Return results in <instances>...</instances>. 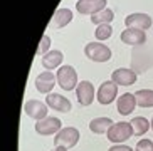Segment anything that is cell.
Instances as JSON below:
<instances>
[{
	"mask_svg": "<svg viewBox=\"0 0 153 151\" xmlns=\"http://www.w3.org/2000/svg\"><path fill=\"white\" fill-rule=\"evenodd\" d=\"M113 19H114V12L106 7L104 10L94 13V15H91V22L94 24V25H103V24H109Z\"/></svg>",
	"mask_w": 153,
	"mask_h": 151,
	"instance_id": "obj_21",
	"label": "cell"
},
{
	"mask_svg": "<svg viewBox=\"0 0 153 151\" xmlns=\"http://www.w3.org/2000/svg\"><path fill=\"white\" fill-rule=\"evenodd\" d=\"M114 123L109 118H96V119H93L89 123V129H91V133H94V134H104V133H108V129Z\"/></svg>",
	"mask_w": 153,
	"mask_h": 151,
	"instance_id": "obj_18",
	"label": "cell"
},
{
	"mask_svg": "<svg viewBox=\"0 0 153 151\" xmlns=\"http://www.w3.org/2000/svg\"><path fill=\"white\" fill-rule=\"evenodd\" d=\"M125 24L128 29H138V30H146L152 27V17L148 13H130L125 19Z\"/></svg>",
	"mask_w": 153,
	"mask_h": 151,
	"instance_id": "obj_12",
	"label": "cell"
},
{
	"mask_svg": "<svg viewBox=\"0 0 153 151\" xmlns=\"http://www.w3.org/2000/svg\"><path fill=\"white\" fill-rule=\"evenodd\" d=\"M108 151H135V150H131V148L126 146V144H114V146H111Z\"/></svg>",
	"mask_w": 153,
	"mask_h": 151,
	"instance_id": "obj_25",
	"label": "cell"
},
{
	"mask_svg": "<svg viewBox=\"0 0 153 151\" xmlns=\"http://www.w3.org/2000/svg\"><path fill=\"white\" fill-rule=\"evenodd\" d=\"M108 0H77L76 10L82 15H94L106 9Z\"/></svg>",
	"mask_w": 153,
	"mask_h": 151,
	"instance_id": "obj_8",
	"label": "cell"
},
{
	"mask_svg": "<svg viewBox=\"0 0 153 151\" xmlns=\"http://www.w3.org/2000/svg\"><path fill=\"white\" fill-rule=\"evenodd\" d=\"M106 136H108V139L111 143H114V144H123L126 139H130L131 136H135V133H133V126H131V123L121 121V123L113 124L111 128L108 129Z\"/></svg>",
	"mask_w": 153,
	"mask_h": 151,
	"instance_id": "obj_1",
	"label": "cell"
},
{
	"mask_svg": "<svg viewBox=\"0 0 153 151\" xmlns=\"http://www.w3.org/2000/svg\"><path fill=\"white\" fill-rule=\"evenodd\" d=\"M24 111L32 119L42 121L47 118V104H44L41 101H36V99H30V101H27L24 104Z\"/></svg>",
	"mask_w": 153,
	"mask_h": 151,
	"instance_id": "obj_9",
	"label": "cell"
},
{
	"mask_svg": "<svg viewBox=\"0 0 153 151\" xmlns=\"http://www.w3.org/2000/svg\"><path fill=\"white\" fill-rule=\"evenodd\" d=\"M135 151H153V143L150 139H140Z\"/></svg>",
	"mask_w": 153,
	"mask_h": 151,
	"instance_id": "obj_24",
	"label": "cell"
},
{
	"mask_svg": "<svg viewBox=\"0 0 153 151\" xmlns=\"http://www.w3.org/2000/svg\"><path fill=\"white\" fill-rule=\"evenodd\" d=\"M56 81H57V77L52 72L44 71L36 77V89L41 94H51L52 89H54V86H56Z\"/></svg>",
	"mask_w": 153,
	"mask_h": 151,
	"instance_id": "obj_11",
	"label": "cell"
},
{
	"mask_svg": "<svg viewBox=\"0 0 153 151\" xmlns=\"http://www.w3.org/2000/svg\"><path fill=\"white\" fill-rule=\"evenodd\" d=\"M76 98L81 106H91L94 101V86L89 81H81L76 87Z\"/></svg>",
	"mask_w": 153,
	"mask_h": 151,
	"instance_id": "obj_5",
	"label": "cell"
},
{
	"mask_svg": "<svg viewBox=\"0 0 153 151\" xmlns=\"http://www.w3.org/2000/svg\"><path fill=\"white\" fill-rule=\"evenodd\" d=\"M121 42L126 45H141L146 42V34H145V30L126 27V30L121 32Z\"/></svg>",
	"mask_w": 153,
	"mask_h": 151,
	"instance_id": "obj_15",
	"label": "cell"
},
{
	"mask_svg": "<svg viewBox=\"0 0 153 151\" xmlns=\"http://www.w3.org/2000/svg\"><path fill=\"white\" fill-rule=\"evenodd\" d=\"M111 81L114 82V84H118V86H133L136 82V72L133 71V69L121 67V69L113 71Z\"/></svg>",
	"mask_w": 153,
	"mask_h": 151,
	"instance_id": "obj_13",
	"label": "cell"
},
{
	"mask_svg": "<svg viewBox=\"0 0 153 151\" xmlns=\"http://www.w3.org/2000/svg\"><path fill=\"white\" fill-rule=\"evenodd\" d=\"M64 59V54L61 50H49V52H45L42 56V67H44L45 71H52V69H57L61 66Z\"/></svg>",
	"mask_w": 153,
	"mask_h": 151,
	"instance_id": "obj_16",
	"label": "cell"
},
{
	"mask_svg": "<svg viewBox=\"0 0 153 151\" xmlns=\"http://www.w3.org/2000/svg\"><path fill=\"white\" fill-rule=\"evenodd\" d=\"M136 106L140 107H153V91L152 89H140L135 93Z\"/></svg>",
	"mask_w": 153,
	"mask_h": 151,
	"instance_id": "obj_19",
	"label": "cell"
},
{
	"mask_svg": "<svg viewBox=\"0 0 153 151\" xmlns=\"http://www.w3.org/2000/svg\"><path fill=\"white\" fill-rule=\"evenodd\" d=\"M52 151H68V148H64V146H56Z\"/></svg>",
	"mask_w": 153,
	"mask_h": 151,
	"instance_id": "obj_26",
	"label": "cell"
},
{
	"mask_svg": "<svg viewBox=\"0 0 153 151\" xmlns=\"http://www.w3.org/2000/svg\"><path fill=\"white\" fill-rule=\"evenodd\" d=\"M86 57L93 62H108L111 59V49L108 45L99 44V42H89L84 47Z\"/></svg>",
	"mask_w": 153,
	"mask_h": 151,
	"instance_id": "obj_2",
	"label": "cell"
},
{
	"mask_svg": "<svg viewBox=\"0 0 153 151\" xmlns=\"http://www.w3.org/2000/svg\"><path fill=\"white\" fill-rule=\"evenodd\" d=\"M79 141V131L72 126L61 129L54 138V146H64V148H74Z\"/></svg>",
	"mask_w": 153,
	"mask_h": 151,
	"instance_id": "obj_4",
	"label": "cell"
},
{
	"mask_svg": "<svg viewBox=\"0 0 153 151\" xmlns=\"http://www.w3.org/2000/svg\"><path fill=\"white\" fill-rule=\"evenodd\" d=\"M118 96V84H114L113 81H104L98 89V101L99 104H111Z\"/></svg>",
	"mask_w": 153,
	"mask_h": 151,
	"instance_id": "obj_6",
	"label": "cell"
},
{
	"mask_svg": "<svg viewBox=\"0 0 153 151\" xmlns=\"http://www.w3.org/2000/svg\"><path fill=\"white\" fill-rule=\"evenodd\" d=\"M61 119L59 118H45L42 121H37L36 124V131L37 134H41V136H51V134H57L61 131Z\"/></svg>",
	"mask_w": 153,
	"mask_h": 151,
	"instance_id": "obj_7",
	"label": "cell"
},
{
	"mask_svg": "<svg viewBox=\"0 0 153 151\" xmlns=\"http://www.w3.org/2000/svg\"><path fill=\"white\" fill-rule=\"evenodd\" d=\"M49 47H51V37L47 34H44L41 39V45L37 47V54H45L49 52Z\"/></svg>",
	"mask_w": 153,
	"mask_h": 151,
	"instance_id": "obj_23",
	"label": "cell"
},
{
	"mask_svg": "<svg viewBox=\"0 0 153 151\" xmlns=\"http://www.w3.org/2000/svg\"><path fill=\"white\" fill-rule=\"evenodd\" d=\"M131 126H133V133H135V136H143V134L152 128L150 121L146 119V118H143V116H136V118H133V119H131Z\"/></svg>",
	"mask_w": 153,
	"mask_h": 151,
	"instance_id": "obj_20",
	"label": "cell"
},
{
	"mask_svg": "<svg viewBox=\"0 0 153 151\" xmlns=\"http://www.w3.org/2000/svg\"><path fill=\"white\" fill-rule=\"evenodd\" d=\"M57 84L64 89V91H72V89L77 87V72L72 66H61L59 67L57 74Z\"/></svg>",
	"mask_w": 153,
	"mask_h": 151,
	"instance_id": "obj_3",
	"label": "cell"
},
{
	"mask_svg": "<svg viewBox=\"0 0 153 151\" xmlns=\"http://www.w3.org/2000/svg\"><path fill=\"white\" fill-rule=\"evenodd\" d=\"M135 107H136V98H135V94L125 93V94H121V96L118 98L116 109H118V113H120L121 116H130L131 113L135 111Z\"/></svg>",
	"mask_w": 153,
	"mask_h": 151,
	"instance_id": "obj_14",
	"label": "cell"
},
{
	"mask_svg": "<svg viewBox=\"0 0 153 151\" xmlns=\"http://www.w3.org/2000/svg\"><path fill=\"white\" fill-rule=\"evenodd\" d=\"M45 104L51 107V109H54V111H59V113H69L72 109V104L68 98H64L61 94L57 93H51L47 94V98H45Z\"/></svg>",
	"mask_w": 153,
	"mask_h": 151,
	"instance_id": "obj_10",
	"label": "cell"
},
{
	"mask_svg": "<svg viewBox=\"0 0 153 151\" xmlns=\"http://www.w3.org/2000/svg\"><path fill=\"white\" fill-rule=\"evenodd\" d=\"M113 34V27L109 24H103V25H98V29L94 30V36L98 40H106L109 39Z\"/></svg>",
	"mask_w": 153,
	"mask_h": 151,
	"instance_id": "obj_22",
	"label": "cell"
},
{
	"mask_svg": "<svg viewBox=\"0 0 153 151\" xmlns=\"http://www.w3.org/2000/svg\"><path fill=\"white\" fill-rule=\"evenodd\" d=\"M150 124H152V131H153V118H152V121H150Z\"/></svg>",
	"mask_w": 153,
	"mask_h": 151,
	"instance_id": "obj_27",
	"label": "cell"
},
{
	"mask_svg": "<svg viewBox=\"0 0 153 151\" xmlns=\"http://www.w3.org/2000/svg\"><path fill=\"white\" fill-rule=\"evenodd\" d=\"M72 20V10L71 9H57L52 15V25L56 29H64Z\"/></svg>",
	"mask_w": 153,
	"mask_h": 151,
	"instance_id": "obj_17",
	"label": "cell"
}]
</instances>
